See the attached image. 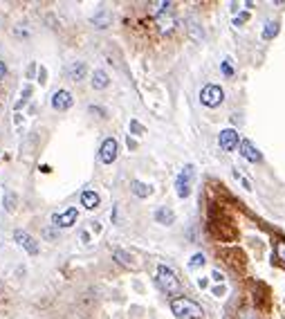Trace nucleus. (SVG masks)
<instances>
[{
    "label": "nucleus",
    "instance_id": "nucleus-1",
    "mask_svg": "<svg viewBox=\"0 0 285 319\" xmlns=\"http://www.w3.org/2000/svg\"><path fill=\"white\" fill-rule=\"evenodd\" d=\"M171 310H173V315L180 319H202L205 317L200 306H198L193 299H186V297L173 299V301H171Z\"/></svg>",
    "mask_w": 285,
    "mask_h": 319
},
{
    "label": "nucleus",
    "instance_id": "nucleus-2",
    "mask_svg": "<svg viewBox=\"0 0 285 319\" xmlns=\"http://www.w3.org/2000/svg\"><path fill=\"white\" fill-rule=\"evenodd\" d=\"M157 283L166 294H178L180 292V279L171 267L159 266L157 267Z\"/></svg>",
    "mask_w": 285,
    "mask_h": 319
},
{
    "label": "nucleus",
    "instance_id": "nucleus-3",
    "mask_svg": "<svg viewBox=\"0 0 285 319\" xmlns=\"http://www.w3.org/2000/svg\"><path fill=\"white\" fill-rule=\"evenodd\" d=\"M193 176H196L193 164H186L184 169L180 171V176L175 178V189H178V196L180 198H189L191 185H193Z\"/></svg>",
    "mask_w": 285,
    "mask_h": 319
},
{
    "label": "nucleus",
    "instance_id": "nucleus-4",
    "mask_svg": "<svg viewBox=\"0 0 285 319\" xmlns=\"http://www.w3.org/2000/svg\"><path fill=\"white\" fill-rule=\"evenodd\" d=\"M222 99H225V92H222L220 85L209 83V85H205V88L200 90V101L205 104V106H209V108L220 106Z\"/></svg>",
    "mask_w": 285,
    "mask_h": 319
},
{
    "label": "nucleus",
    "instance_id": "nucleus-5",
    "mask_svg": "<svg viewBox=\"0 0 285 319\" xmlns=\"http://www.w3.org/2000/svg\"><path fill=\"white\" fill-rule=\"evenodd\" d=\"M117 153H119V144H117L115 137H108L106 142L101 144L99 149V160L104 162V164H112L117 160Z\"/></svg>",
    "mask_w": 285,
    "mask_h": 319
},
{
    "label": "nucleus",
    "instance_id": "nucleus-6",
    "mask_svg": "<svg viewBox=\"0 0 285 319\" xmlns=\"http://www.w3.org/2000/svg\"><path fill=\"white\" fill-rule=\"evenodd\" d=\"M14 240H16V243L21 245V247H25L27 254L36 256L38 252H41V247H38L36 239H32V236L27 234V232H23V229H16V232H14Z\"/></svg>",
    "mask_w": 285,
    "mask_h": 319
},
{
    "label": "nucleus",
    "instance_id": "nucleus-7",
    "mask_svg": "<svg viewBox=\"0 0 285 319\" xmlns=\"http://www.w3.org/2000/svg\"><path fill=\"white\" fill-rule=\"evenodd\" d=\"M77 207H70V209H65V212H61V213H54L52 216V223L56 225V227H72L74 225V220H77Z\"/></svg>",
    "mask_w": 285,
    "mask_h": 319
},
{
    "label": "nucleus",
    "instance_id": "nucleus-8",
    "mask_svg": "<svg viewBox=\"0 0 285 319\" xmlns=\"http://www.w3.org/2000/svg\"><path fill=\"white\" fill-rule=\"evenodd\" d=\"M218 144H220L222 151H233L238 146V133L233 128H225V131L218 135Z\"/></svg>",
    "mask_w": 285,
    "mask_h": 319
},
{
    "label": "nucleus",
    "instance_id": "nucleus-9",
    "mask_svg": "<svg viewBox=\"0 0 285 319\" xmlns=\"http://www.w3.org/2000/svg\"><path fill=\"white\" fill-rule=\"evenodd\" d=\"M72 106V95L68 90H56L52 95V108L54 110H68Z\"/></svg>",
    "mask_w": 285,
    "mask_h": 319
},
{
    "label": "nucleus",
    "instance_id": "nucleus-10",
    "mask_svg": "<svg viewBox=\"0 0 285 319\" xmlns=\"http://www.w3.org/2000/svg\"><path fill=\"white\" fill-rule=\"evenodd\" d=\"M240 155H243L245 160H249V162H260V160H263L259 153V149H256L249 139H243V142H240Z\"/></svg>",
    "mask_w": 285,
    "mask_h": 319
},
{
    "label": "nucleus",
    "instance_id": "nucleus-11",
    "mask_svg": "<svg viewBox=\"0 0 285 319\" xmlns=\"http://www.w3.org/2000/svg\"><path fill=\"white\" fill-rule=\"evenodd\" d=\"M155 21H157L159 32H164V34L173 32V27H175V18H173V14H171V11H164V14L155 16Z\"/></svg>",
    "mask_w": 285,
    "mask_h": 319
},
{
    "label": "nucleus",
    "instance_id": "nucleus-12",
    "mask_svg": "<svg viewBox=\"0 0 285 319\" xmlns=\"http://www.w3.org/2000/svg\"><path fill=\"white\" fill-rule=\"evenodd\" d=\"M155 220H157L159 225H173V223H175V213H173V209H169V207H159L157 212H155Z\"/></svg>",
    "mask_w": 285,
    "mask_h": 319
},
{
    "label": "nucleus",
    "instance_id": "nucleus-13",
    "mask_svg": "<svg viewBox=\"0 0 285 319\" xmlns=\"http://www.w3.org/2000/svg\"><path fill=\"white\" fill-rule=\"evenodd\" d=\"M68 77H70V81H81L85 77V63H81V61L70 63L68 65Z\"/></svg>",
    "mask_w": 285,
    "mask_h": 319
},
{
    "label": "nucleus",
    "instance_id": "nucleus-14",
    "mask_svg": "<svg viewBox=\"0 0 285 319\" xmlns=\"http://www.w3.org/2000/svg\"><path fill=\"white\" fill-rule=\"evenodd\" d=\"M108 83H110V77H108L104 70H95V75H92V88L104 90V88H108Z\"/></svg>",
    "mask_w": 285,
    "mask_h": 319
},
{
    "label": "nucleus",
    "instance_id": "nucleus-15",
    "mask_svg": "<svg viewBox=\"0 0 285 319\" xmlns=\"http://www.w3.org/2000/svg\"><path fill=\"white\" fill-rule=\"evenodd\" d=\"M81 205H83L85 209L99 207V196H97L95 191H83V193H81Z\"/></svg>",
    "mask_w": 285,
    "mask_h": 319
},
{
    "label": "nucleus",
    "instance_id": "nucleus-16",
    "mask_svg": "<svg viewBox=\"0 0 285 319\" xmlns=\"http://www.w3.org/2000/svg\"><path fill=\"white\" fill-rule=\"evenodd\" d=\"M130 191L135 193L137 198H148L151 196V186L144 185V182H139V180H132L130 182Z\"/></svg>",
    "mask_w": 285,
    "mask_h": 319
},
{
    "label": "nucleus",
    "instance_id": "nucleus-17",
    "mask_svg": "<svg viewBox=\"0 0 285 319\" xmlns=\"http://www.w3.org/2000/svg\"><path fill=\"white\" fill-rule=\"evenodd\" d=\"M108 23H110V14H108V9H101L97 16H92V25L99 27V29H106Z\"/></svg>",
    "mask_w": 285,
    "mask_h": 319
},
{
    "label": "nucleus",
    "instance_id": "nucleus-18",
    "mask_svg": "<svg viewBox=\"0 0 285 319\" xmlns=\"http://www.w3.org/2000/svg\"><path fill=\"white\" fill-rule=\"evenodd\" d=\"M2 205H5V209L9 213H14V212H16V207H18V196L14 191H7L5 198H2Z\"/></svg>",
    "mask_w": 285,
    "mask_h": 319
},
{
    "label": "nucleus",
    "instance_id": "nucleus-19",
    "mask_svg": "<svg viewBox=\"0 0 285 319\" xmlns=\"http://www.w3.org/2000/svg\"><path fill=\"white\" fill-rule=\"evenodd\" d=\"M276 34H279V23L276 21H272V23H267V25H265V29H263V38H274Z\"/></svg>",
    "mask_w": 285,
    "mask_h": 319
},
{
    "label": "nucleus",
    "instance_id": "nucleus-20",
    "mask_svg": "<svg viewBox=\"0 0 285 319\" xmlns=\"http://www.w3.org/2000/svg\"><path fill=\"white\" fill-rule=\"evenodd\" d=\"M112 256H115V259L119 261L122 266H132V259H130V256H128L124 250H115V252H112Z\"/></svg>",
    "mask_w": 285,
    "mask_h": 319
},
{
    "label": "nucleus",
    "instance_id": "nucleus-21",
    "mask_svg": "<svg viewBox=\"0 0 285 319\" xmlns=\"http://www.w3.org/2000/svg\"><path fill=\"white\" fill-rule=\"evenodd\" d=\"M205 266V254H193L189 261V267H202Z\"/></svg>",
    "mask_w": 285,
    "mask_h": 319
},
{
    "label": "nucleus",
    "instance_id": "nucleus-22",
    "mask_svg": "<svg viewBox=\"0 0 285 319\" xmlns=\"http://www.w3.org/2000/svg\"><path fill=\"white\" fill-rule=\"evenodd\" d=\"M276 259L285 263V240H279V243H276Z\"/></svg>",
    "mask_w": 285,
    "mask_h": 319
},
{
    "label": "nucleus",
    "instance_id": "nucleus-23",
    "mask_svg": "<svg viewBox=\"0 0 285 319\" xmlns=\"http://www.w3.org/2000/svg\"><path fill=\"white\" fill-rule=\"evenodd\" d=\"M222 75H225V77H232L233 75V68H232V61H229V59L222 61Z\"/></svg>",
    "mask_w": 285,
    "mask_h": 319
},
{
    "label": "nucleus",
    "instance_id": "nucleus-24",
    "mask_svg": "<svg viewBox=\"0 0 285 319\" xmlns=\"http://www.w3.org/2000/svg\"><path fill=\"white\" fill-rule=\"evenodd\" d=\"M130 131H132V133H137V135H142L144 133V126L139 122H135V119H132V122H130Z\"/></svg>",
    "mask_w": 285,
    "mask_h": 319
},
{
    "label": "nucleus",
    "instance_id": "nucleus-25",
    "mask_svg": "<svg viewBox=\"0 0 285 319\" xmlns=\"http://www.w3.org/2000/svg\"><path fill=\"white\" fill-rule=\"evenodd\" d=\"M88 110H90V112H92V115H101V117H106V110H101V108H99V106H90V108H88Z\"/></svg>",
    "mask_w": 285,
    "mask_h": 319
},
{
    "label": "nucleus",
    "instance_id": "nucleus-26",
    "mask_svg": "<svg viewBox=\"0 0 285 319\" xmlns=\"http://www.w3.org/2000/svg\"><path fill=\"white\" fill-rule=\"evenodd\" d=\"M247 18H249L247 14H243V16H238L236 21H233V25H240V23H245V21H247Z\"/></svg>",
    "mask_w": 285,
    "mask_h": 319
},
{
    "label": "nucleus",
    "instance_id": "nucleus-27",
    "mask_svg": "<svg viewBox=\"0 0 285 319\" xmlns=\"http://www.w3.org/2000/svg\"><path fill=\"white\" fill-rule=\"evenodd\" d=\"M5 72H7V65L2 63V61H0V79H2V77H5Z\"/></svg>",
    "mask_w": 285,
    "mask_h": 319
},
{
    "label": "nucleus",
    "instance_id": "nucleus-28",
    "mask_svg": "<svg viewBox=\"0 0 285 319\" xmlns=\"http://www.w3.org/2000/svg\"><path fill=\"white\" fill-rule=\"evenodd\" d=\"M213 279H216V281H222V274L216 270V272H213Z\"/></svg>",
    "mask_w": 285,
    "mask_h": 319
},
{
    "label": "nucleus",
    "instance_id": "nucleus-29",
    "mask_svg": "<svg viewBox=\"0 0 285 319\" xmlns=\"http://www.w3.org/2000/svg\"><path fill=\"white\" fill-rule=\"evenodd\" d=\"M207 283H209L207 279H200V281H198V286H200V288H207Z\"/></svg>",
    "mask_w": 285,
    "mask_h": 319
}]
</instances>
